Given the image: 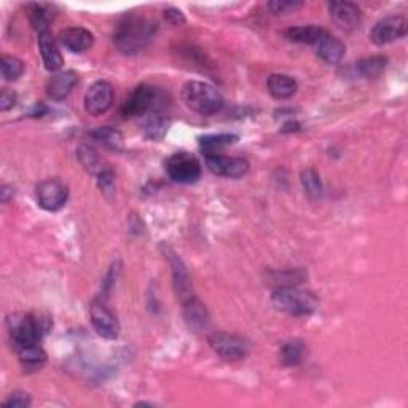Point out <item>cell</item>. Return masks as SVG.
Here are the masks:
<instances>
[{
  "label": "cell",
  "instance_id": "1",
  "mask_svg": "<svg viewBox=\"0 0 408 408\" xmlns=\"http://www.w3.org/2000/svg\"><path fill=\"white\" fill-rule=\"evenodd\" d=\"M158 24L146 16H129L118 24L113 42L125 55H136L153 40Z\"/></svg>",
  "mask_w": 408,
  "mask_h": 408
},
{
  "label": "cell",
  "instance_id": "36",
  "mask_svg": "<svg viewBox=\"0 0 408 408\" xmlns=\"http://www.w3.org/2000/svg\"><path fill=\"white\" fill-rule=\"evenodd\" d=\"M99 187L104 191H109L113 187V174L110 170H102L99 174Z\"/></svg>",
  "mask_w": 408,
  "mask_h": 408
},
{
  "label": "cell",
  "instance_id": "26",
  "mask_svg": "<svg viewBox=\"0 0 408 408\" xmlns=\"http://www.w3.org/2000/svg\"><path fill=\"white\" fill-rule=\"evenodd\" d=\"M238 141L236 134H212V136H204L200 139L201 148L208 153H217L220 148L227 146H231Z\"/></svg>",
  "mask_w": 408,
  "mask_h": 408
},
{
  "label": "cell",
  "instance_id": "12",
  "mask_svg": "<svg viewBox=\"0 0 408 408\" xmlns=\"http://www.w3.org/2000/svg\"><path fill=\"white\" fill-rule=\"evenodd\" d=\"M113 102V88L109 82H96L85 94V110L93 117L104 115Z\"/></svg>",
  "mask_w": 408,
  "mask_h": 408
},
{
  "label": "cell",
  "instance_id": "23",
  "mask_svg": "<svg viewBox=\"0 0 408 408\" xmlns=\"http://www.w3.org/2000/svg\"><path fill=\"white\" fill-rule=\"evenodd\" d=\"M386 65H388L386 56H370L361 59V61L356 64V70L359 75L365 77V79H376V77H380L383 74Z\"/></svg>",
  "mask_w": 408,
  "mask_h": 408
},
{
  "label": "cell",
  "instance_id": "34",
  "mask_svg": "<svg viewBox=\"0 0 408 408\" xmlns=\"http://www.w3.org/2000/svg\"><path fill=\"white\" fill-rule=\"evenodd\" d=\"M15 104H16V94L13 91H10V89L4 88L2 93H0V110L7 112Z\"/></svg>",
  "mask_w": 408,
  "mask_h": 408
},
{
  "label": "cell",
  "instance_id": "16",
  "mask_svg": "<svg viewBox=\"0 0 408 408\" xmlns=\"http://www.w3.org/2000/svg\"><path fill=\"white\" fill-rule=\"evenodd\" d=\"M79 82V77L74 70H64L59 72V74L53 75L50 80H48L46 85V93L51 99L55 101H63L64 98H68L69 93L74 89V87Z\"/></svg>",
  "mask_w": 408,
  "mask_h": 408
},
{
  "label": "cell",
  "instance_id": "6",
  "mask_svg": "<svg viewBox=\"0 0 408 408\" xmlns=\"http://www.w3.org/2000/svg\"><path fill=\"white\" fill-rule=\"evenodd\" d=\"M166 171L174 182L195 184L201 177V163L191 153L177 152L166 161Z\"/></svg>",
  "mask_w": 408,
  "mask_h": 408
},
{
  "label": "cell",
  "instance_id": "24",
  "mask_svg": "<svg viewBox=\"0 0 408 408\" xmlns=\"http://www.w3.org/2000/svg\"><path fill=\"white\" fill-rule=\"evenodd\" d=\"M305 343L302 340H289L281 346V361L286 365H298L305 357Z\"/></svg>",
  "mask_w": 408,
  "mask_h": 408
},
{
  "label": "cell",
  "instance_id": "17",
  "mask_svg": "<svg viewBox=\"0 0 408 408\" xmlns=\"http://www.w3.org/2000/svg\"><path fill=\"white\" fill-rule=\"evenodd\" d=\"M39 48H40V55H42V59H44L46 70L56 72L63 68L64 58L50 32L39 34Z\"/></svg>",
  "mask_w": 408,
  "mask_h": 408
},
{
  "label": "cell",
  "instance_id": "10",
  "mask_svg": "<svg viewBox=\"0 0 408 408\" xmlns=\"http://www.w3.org/2000/svg\"><path fill=\"white\" fill-rule=\"evenodd\" d=\"M407 26L408 23L405 16H388L375 24L374 29L370 31V40L378 46L393 44V42L405 37Z\"/></svg>",
  "mask_w": 408,
  "mask_h": 408
},
{
  "label": "cell",
  "instance_id": "9",
  "mask_svg": "<svg viewBox=\"0 0 408 408\" xmlns=\"http://www.w3.org/2000/svg\"><path fill=\"white\" fill-rule=\"evenodd\" d=\"M89 317L98 335L107 340H115L120 335V322L104 300H96L89 308Z\"/></svg>",
  "mask_w": 408,
  "mask_h": 408
},
{
  "label": "cell",
  "instance_id": "4",
  "mask_svg": "<svg viewBox=\"0 0 408 408\" xmlns=\"http://www.w3.org/2000/svg\"><path fill=\"white\" fill-rule=\"evenodd\" d=\"M50 329V319L35 314L23 316L21 319L11 321V337L16 348L37 345L44 333Z\"/></svg>",
  "mask_w": 408,
  "mask_h": 408
},
{
  "label": "cell",
  "instance_id": "22",
  "mask_svg": "<svg viewBox=\"0 0 408 408\" xmlns=\"http://www.w3.org/2000/svg\"><path fill=\"white\" fill-rule=\"evenodd\" d=\"M326 29H322L319 26H297V27H291L289 31L286 32V37L291 42H295V44H306L313 46L317 39L321 37Z\"/></svg>",
  "mask_w": 408,
  "mask_h": 408
},
{
  "label": "cell",
  "instance_id": "25",
  "mask_svg": "<svg viewBox=\"0 0 408 408\" xmlns=\"http://www.w3.org/2000/svg\"><path fill=\"white\" fill-rule=\"evenodd\" d=\"M91 137L96 141L102 144V146L112 150H120L123 147V137L118 133L117 129L109 128V126H102V128L94 129L91 133Z\"/></svg>",
  "mask_w": 408,
  "mask_h": 408
},
{
  "label": "cell",
  "instance_id": "33",
  "mask_svg": "<svg viewBox=\"0 0 408 408\" xmlns=\"http://www.w3.org/2000/svg\"><path fill=\"white\" fill-rule=\"evenodd\" d=\"M4 405L8 408H24L31 405V397H29V394L26 393L18 391L15 394H11L10 399L4 402Z\"/></svg>",
  "mask_w": 408,
  "mask_h": 408
},
{
  "label": "cell",
  "instance_id": "27",
  "mask_svg": "<svg viewBox=\"0 0 408 408\" xmlns=\"http://www.w3.org/2000/svg\"><path fill=\"white\" fill-rule=\"evenodd\" d=\"M0 69H2V77L8 82H15L24 74V64L21 59L10 55H4L0 59Z\"/></svg>",
  "mask_w": 408,
  "mask_h": 408
},
{
  "label": "cell",
  "instance_id": "29",
  "mask_svg": "<svg viewBox=\"0 0 408 408\" xmlns=\"http://www.w3.org/2000/svg\"><path fill=\"white\" fill-rule=\"evenodd\" d=\"M144 129H146V134L147 137H150V139H153V141L161 139L167 131V120L161 115V113L152 112V115H150V118L147 120L146 128Z\"/></svg>",
  "mask_w": 408,
  "mask_h": 408
},
{
  "label": "cell",
  "instance_id": "5",
  "mask_svg": "<svg viewBox=\"0 0 408 408\" xmlns=\"http://www.w3.org/2000/svg\"><path fill=\"white\" fill-rule=\"evenodd\" d=\"M209 345L219 356L228 362H238L248 357L250 351L249 341L239 335L227 332H212L208 337Z\"/></svg>",
  "mask_w": 408,
  "mask_h": 408
},
{
  "label": "cell",
  "instance_id": "3",
  "mask_svg": "<svg viewBox=\"0 0 408 408\" xmlns=\"http://www.w3.org/2000/svg\"><path fill=\"white\" fill-rule=\"evenodd\" d=\"M182 99L200 115H214L224 107V98L212 85L204 82H189L182 88Z\"/></svg>",
  "mask_w": 408,
  "mask_h": 408
},
{
  "label": "cell",
  "instance_id": "30",
  "mask_svg": "<svg viewBox=\"0 0 408 408\" xmlns=\"http://www.w3.org/2000/svg\"><path fill=\"white\" fill-rule=\"evenodd\" d=\"M302 185L306 191V195L313 200H317V198L322 196V182L319 174H317L314 170H305L302 172Z\"/></svg>",
  "mask_w": 408,
  "mask_h": 408
},
{
  "label": "cell",
  "instance_id": "2",
  "mask_svg": "<svg viewBox=\"0 0 408 408\" xmlns=\"http://www.w3.org/2000/svg\"><path fill=\"white\" fill-rule=\"evenodd\" d=\"M272 303L276 310L291 316H310L317 308V298L313 293L293 286H281L274 289Z\"/></svg>",
  "mask_w": 408,
  "mask_h": 408
},
{
  "label": "cell",
  "instance_id": "15",
  "mask_svg": "<svg viewBox=\"0 0 408 408\" xmlns=\"http://www.w3.org/2000/svg\"><path fill=\"white\" fill-rule=\"evenodd\" d=\"M59 44L72 53H85L93 46L94 35L85 27H68L58 35Z\"/></svg>",
  "mask_w": 408,
  "mask_h": 408
},
{
  "label": "cell",
  "instance_id": "11",
  "mask_svg": "<svg viewBox=\"0 0 408 408\" xmlns=\"http://www.w3.org/2000/svg\"><path fill=\"white\" fill-rule=\"evenodd\" d=\"M206 165L215 176L239 179L249 171V161L241 157H225L220 153H208Z\"/></svg>",
  "mask_w": 408,
  "mask_h": 408
},
{
  "label": "cell",
  "instance_id": "28",
  "mask_svg": "<svg viewBox=\"0 0 408 408\" xmlns=\"http://www.w3.org/2000/svg\"><path fill=\"white\" fill-rule=\"evenodd\" d=\"M29 20H31L32 26L37 29L39 34L42 32H48V24L51 21V15L48 13L46 7L39 4H32L29 5Z\"/></svg>",
  "mask_w": 408,
  "mask_h": 408
},
{
  "label": "cell",
  "instance_id": "20",
  "mask_svg": "<svg viewBox=\"0 0 408 408\" xmlns=\"http://www.w3.org/2000/svg\"><path fill=\"white\" fill-rule=\"evenodd\" d=\"M167 252V259L171 262V267H172V274H174V284H176V291L179 292V295L184 300H189L191 295L190 292V278H189V273L187 269H185L184 263L181 262V259L176 254H172V252L166 250Z\"/></svg>",
  "mask_w": 408,
  "mask_h": 408
},
{
  "label": "cell",
  "instance_id": "35",
  "mask_svg": "<svg viewBox=\"0 0 408 408\" xmlns=\"http://www.w3.org/2000/svg\"><path fill=\"white\" fill-rule=\"evenodd\" d=\"M118 273H120V268H118V263H113L110 272L107 273V278L104 281V295L107 297L109 293L112 292L113 286L117 283V278H118Z\"/></svg>",
  "mask_w": 408,
  "mask_h": 408
},
{
  "label": "cell",
  "instance_id": "8",
  "mask_svg": "<svg viewBox=\"0 0 408 408\" xmlns=\"http://www.w3.org/2000/svg\"><path fill=\"white\" fill-rule=\"evenodd\" d=\"M35 196L42 209L48 212H56L65 206L69 200V189L58 179H46L35 189Z\"/></svg>",
  "mask_w": 408,
  "mask_h": 408
},
{
  "label": "cell",
  "instance_id": "19",
  "mask_svg": "<svg viewBox=\"0 0 408 408\" xmlns=\"http://www.w3.org/2000/svg\"><path fill=\"white\" fill-rule=\"evenodd\" d=\"M18 357L24 370L37 371L46 364V352L37 345L18 348Z\"/></svg>",
  "mask_w": 408,
  "mask_h": 408
},
{
  "label": "cell",
  "instance_id": "32",
  "mask_svg": "<svg viewBox=\"0 0 408 408\" xmlns=\"http://www.w3.org/2000/svg\"><path fill=\"white\" fill-rule=\"evenodd\" d=\"M300 7H303L302 2H292V0H274V2L268 4V8L272 10L273 15L291 13V11H295Z\"/></svg>",
  "mask_w": 408,
  "mask_h": 408
},
{
  "label": "cell",
  "instance_id": "13",
  "mask_svg": "<svg viewBox=\"0 0 408 408\" xmlns=\"http://www.w3.org/2000/svg\"><path fill=\"white\" fill-rule=\"evenodd\" d=\"M333 23L343 31H354L362 20L361 8L352 2H332L329 5Z\"/></svg>",
  "mask_w": 408,
  "mask_h": 408
},
{
  "label": "cell",
  "instance_id": "37",
  "mask_svg": "<svg viewBox=\"0 0 408 408\" xmlns=\"http://www.w3.org/2000/svg\"><path fill=\"white\" fill-rule=\"evenodd\" d=\"M165 18L171 24H182V23H185V18L182 15V11L181 10H176V8L166 10L165 11Z\"/></svg>",
  "mask_w": 408,
  "mask_h": 408
},
{
  "label": "cell",
  "instance_id": "14",
  "mask_svg": "<svg viewBox=\"0 0 408 408\" xmlns=\"http://www.w3.org/2000/svg\"><path fill=\"white\" fill-rule=\"evenodd\" d=\"M316 55L319 56L324 63L327 64H338L345 56L346 46L343 42L335 37V35L324 31V34L317 39L313 45Z\"/></svg>",
  "mask_w": 408,
  "mask_h": 408
},
{
  "label": "cell",
  "instance_id": "21",
  "mask_svg": "<svg viewBox=\"0 0 408 408\" xmlns=\"http://www.w3.org/2000/svg\"><path fill=\"white\" fill-rule=\"evenodd\" d=\"M184 305H185V321H187L190 329L201 330L203 327H206L208 314L200 300L190 297L189 300H185Z\"/></svg>",
  "mask_w": 408,
  "mask_h": 408
},
{
  "label": "cell",
  "instance_id": "31",
  "mask_svg": "<svg viewBox=\"0 0 408 408\" xmlns=\"http://www.w3.org/2000/svg\"><path fill=\"white\" fill-rule=\"evenodd\" d=\"M79 157H80L82 165L85 166L89 172H98L99 174L102 170H104V167H102V165H101L99 157L96 155V152H94L93 148L80 147Z\"/></svg>",
  "mask_w": 408,
  "mask_h": 408
},
{
  "label": "cell",
  "instance_id": "18",
  "mask_svg": "<svg viewBox=\"0 0 408 408\" xmlns=\"http://www.w3.org/2000/svg\"><path fill=\"white\" fill-rule=\"evenodd\" d=\"M267 88H268V93L272 94L274 99L286 101V99H291L292 96L297 93L298 85H297V82L289 75L272 74L267 80Z\"/></svg>",
  "mask_w": 408,
  "mask_h": 408
},
{
  "label": "cell",
  "instance_id": "7",
  "mask_svg": "<svg viewBox=\"0 0 408 408\" xmlns=\"http://www.w3.org/2000/svg\"><path fill=\"white\" fill-rule=\"evenodd\" d=\"M158 93L157 89L150 85L137 87L129 98L125 101L122 107V113L125 118H133L146 115L148 112H157L158 106Z\"/></svg>",
  "mask_w": 408,
  "mask_h": 408
}]
</instances>
